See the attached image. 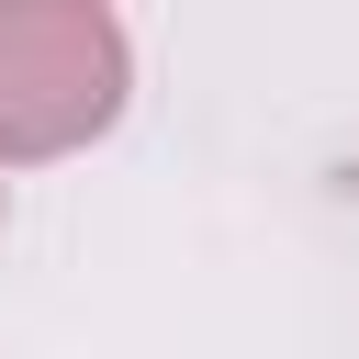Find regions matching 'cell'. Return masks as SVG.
Instances as JSON below:
<instances>
[{
  "instance_id": "cell-1",
  "label": "cell",
  "mask_w": 359,
  "mask_h": 359,
  "mask_svg": "<svg viewBox=\"0 0 359 359\" xmlns=\"http://www.w3.org/2000/svg\"><path fill=\"white\" fill-rule=\"evenodd\" d=\"M123 112V22L101 0H0V157H67Z\"/></svg>"
}]
</instances>
